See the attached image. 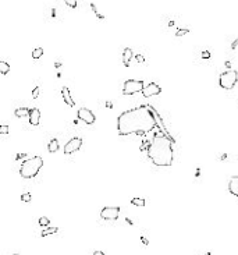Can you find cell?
Returning <instances> with one entry per match:
<instances>
[{
  "label": "cell",
  "instance_id": "6da1fadb",
  "mask_svg": "<svg viewBox=\"0 0 238 255\" xmlns=\"http://www.w3.org/2000/svg\"><path fill=\"white\" fill-rule=\"evenodd\" d=\"M156 126V116L148 105L128 109L117 119V131L121 137H127L131 134L143 135L153 131Z\"/></svg>",
  "mask_w": 238,
  "mask_h": 255
},
{
  "label": "cell",
  "instance_id": "7a4b0ae2",
  "mask_svg": "<svg viewBox=\"0 0 238 255\" xmlns=\"http://www.w3.org/2000/svg\"><path fill=\"white\" fill-rule=\"evenodd\" d=\"M148 158L152 160L155 166L169 167L173 165L174 151H173V139L167 137L164 133H155L153 139L148 146Z\"/></svg>",
  "mask_w": 238,
  "mask_h": 255
},
{
  "label": "cell",
  "instance_id": "3957f363",
  "mask_svg": "<svg viewBox=\"0 0 238 255\" xmlns=\"http://www.w3.org/2000/svg\"><path fill=\"white\" fill-rule=\"evenodd\" d=\"M43 166V159L41 156H33L22 162L21 167H20V174L22 179H32L39 173V170Z\"/></svg>",
  "mask_w": 238,
  "mask_h": 255
},
{
  "label": "cell",
  "instance_id": "277c9868",
  "mask_svg": "<svg viewBox=\"0 0 238 255\" xmlns=\"http://www.w3.org/2000/svg\"><path fill=\"white\" fill-rule=\"evenodd\" d=\"M237 80H238V73L235 70H227L220 74V78H219V84L222 86L223 89H233L235 84H237Z\"/></svg>",
  "mask_w": 238,
  "mask_h": 255
},
{
  "label": "cell",
  "instance_id": "5b68a950",
  "mask_svg": "<svg viewBox=\"0 0 238 255\" xmlns=\"http://www.w3.org/2000/svg\"><path fill=\"white\" fill-rule=\"evenodd\" d=\"M145 88L143 81L139 80H127L123 85V95H134L138 92H142Z\"/></svg>",
  "mask_w": 238,
  "mask_h": 255
},
{
  "label": "cell",
  "instance_id": "8992f818",
  "mask_svg": "<svg viewBox=\"0 0 238 255\" xmlns=\"http://www.w3.org/2000/svg\"><path fill=\"white\" fill-rule=\"evenodd\" d=\"M121 212L120 206H105L100 209V218L103 220H117Z\"/></svg>",
  "mask_w": 238,
  "mask_h": 255
},
{
  "label": "cell",
  "instance_id": "52a82bcc",
  "mask_svg": "<svg viewBox=\"0 0 238 255\" xmlns=\"http://www.w3.org/2000/svg\"><path fill=\"white\" fill-rule=\"evenodd\" d=\"M81 145H82V139L79 138V137H74V138H71L68 142L64 145V154H66V155L74 154V152H77V151L81 148Z\"/></svg>",
  "mask_w": 238,
  "mask_h": 255
},
{
  "label": "cell",
  "instance_id": "ba28073f",
  "mask_svg": "<svg viewBox=\"0 0 238 255\" xmlns=\"http://www.w3.org/2000/svg\"><path fill=\"white\" fill-rule=\"evenodd\" d=\"M77 117H78L79 120H82L84 123H86V124H93L95 120H96L95 114L90 112L89 109H86V107H81V109H78Z\"/></svg>",
  "mask_w": 238,
  "mask_h": 255
},
{
  "label": "cell",
  "instance_id": "9c48e42d",
  "mask_svg": "<svg viewBox=\"0 0 238 255\" xmlns=\"http://www.w3.org/2000/svg\"><path fill=\"white\" fill-rule=\"evenodd\" d=\"M160 92H162V88H160L156 82H150V84H148L145 88H143V91L141 94H142L145 98H150V96L159 95Z\"/></svg>",
  "mask_w": 238,
  "mask_h": 255
},
{
  "label": "cell",
  "instance_id": "30bf717a",
  "mask_svg": "<svg viewBox=\"0 0 238 255\" xmlns=\"http://www.w3.org/2000/svg\"><path fill=\"white\" fill-rule=\"evenodd\" d=\"M28 119H29V123H31L32 126H38L39 121H41V112H39V109H36V107L29 109Z\"/></svg>",
  "mask_w": 238,
  "mask_h": 255
},
{
  "label": "cell",
  "instance_id": "8fae6325",
  "mask_svg": "<svg viewBox=\"0 0 238 255\" xmlns=\"http://www.w3.org/2000/svg\"><path fill=\"white\" fill-rule=\"evenodd\" d=\"M228 191L233 194L234 197H238V176H233L228 181Z\"/></svg>",
  "mask_w": 238,
  "mask_h": 255
},
{
  "label": "cell",
  "instance_id": "7c38bea8",
  "mask_svg": "<svg viewBox=\"0 0 238 255\" xmlns=\"http://www.w3.org/2000/svg\"><path fill=\"white\" fill-rule=\"evenodd\" d=\"M61 95H63L64 102H66V103H67L68 106H75V102H74V99L71 98L70 89L67 88V86H63V88H61Z\"/></svg>",
  "mask_w": 238,
  "mask_h": 255
},
{
  "label": "cell",
  "instance_id": "4fadbf2b",
  "mask_svg": "<svg viewBox=\"0 0 238 255\" xmlns=\"http://www.w3.org/2000/svg\"><path fill=\"white\" fill-rule=\"evenodd\" d=\"M132 57H134V53H132V50L130 48H125L123 50V63H124V66H128Z\"/></svg>",
  "mask_w": 238,
  "mask_h": 255
},
{
  "label": "cell",
  "instance_id": "5bb4252c",
  "mask_svg": "<svg viewBox=\"0 0 238 255\" xmlns=\"http://www.w3.org/2000/svg\"><path fill=\"white\" fill-rule=\"evenodd\" d=\"M58 231V229L57 227H45L42 230V233H41V236L42 237H46V236H52V234H56Z\"/></svg>",
  "mask_w": 238,
  "mask_h": 255
},
{
  "label": "cell",
  "instance_id": "9a60e30c",
  "mask_svg": "<svg viewBox=\"0 0 238 255\" xmlns=\"http://www.w3.org/2000/svg\"><path fill=\"white\" fill-rule=\"evenodd\" d=\"M14 114L17 117H25L29 114V109H26V107H18V109H16Z\"/></svg>",
  "mask_w": 238,
  "mask_h": 255
},
{
  "label": "cell",
  "instance_id": "2e32d148",
  "mask_svg": "<svg viewBox=\"0 0 238 255\" xmlns=\"http://www.w3.org/2000/svg\"><path fill=\"white\" fill-rule=\"evenodd\" d=\"M10 70H11V67L7 61H0V73L1 74L6 75L7 73H10Z\"/></svg>",
  "mask_w": 238,
  "mask_h": 255
},
{
  "label": "cell",
  "instance_id": "e0dca14e",
  "mask_svg": "<svg viewBox=\"0 0 238 255\" xmlns=\"http://www.w3.org/2000/svg\"><path fill=\"white\" fill-rule=\"evenodd\" d=\"M48 149H49L50 154H54V152L58 149V141L57 139H52V141L49 142V145H48Z\"/></svg>",
  "mask_w": 238,
  "mask_h": 255
},
{
  "label": "cell",
  "instance_id": "ac0fdd59",
  "mask_svg": "<svg viewBox=\"0 0 238 255\" xmlns=\"http://www.w3.org/2000/svg\"><path fill=\"white\" fill-rule=\"evenodd\" d=\"M131 204L134 205V206H145V199L143 198H139V197H135L131 199Z\"/></svg>",
  "mask_w": 238,
  "mask_h": 255
},
{
  "label": "cell",
  "instance_id": "d6986e66",
  "mask_svg": "<svg viewBox=\"0 0 238 255\" xmlns=\"http://www.w3.org/2000/svg\"><path fill=\"white\" fill-rule=\"evenodd\" d=\"M43 56V49L42 48H36L32 50V59H41Z\"/></svg>",
  "mask_w": 238,
  "mask_h": 255
},
{
  "label": "cell",
  "instance_id": "ffe728a7",
  "mask_svg": "<svg viewBox=\"0 0 238 255\" xmlns=\"http://www.w3.org/2000/svg\"><path fill=\"white\" fill-rule=\"evenodd\" d=\"M38 223H39V226H42V227H48L49 223H50V220H49V218H39V220H38Z\"/></svg>",
  "mask_w": 238,
  "mask_h": 255
},
{
  "label": "cell",
  "instance_id": "44dd1931",
  "mask_svg": "<svg viewBox=\"0 0 238 255\" xmlns=\"http://www.w3.org/2000/svg\"><path fill=\"white\" fill-rule=\"evenodd\" d=\"M90 9H92V11L95 13V14H96V17H98L99 20H105V16H103V14H100V13L98 11V9H96L95 3H90Z\"/></svg>",
  "mask_w": 238,
  "mask_h": 255
},
{
  "label": "cell",
  "instance_id": "7402d4cb",
  "mask_svg": "<svg viewBox=\"0 0 238 255\" xmlns=\"http://www.w3.org/2000/svg\"><path fill=\"white\" fill-rule=\"evenodd\" d=\"M188 32H190L188 28H180V29L175 31V36H184V35H187Z\"/></svg>",
  "mask_w": 238,
  "mask_h": 255
},
{
  "label": "cell",
  "instance_id": "603a6c76",
  "mask_svg": "<svg viewBox=\"0 0 238 255\" xmlns=\"http://www.w3.org/2000/svg\"><path fill=\"white\" fill-rule=\"evenodd\" d=\"M63 1L68 6V7H71V9H75V7L78 6V0H63Z\"/></svg>",
  "mask_w": 238,
  "mask_h": 255
},
{
  "label": "cell",
  "instance_id": "cb8c5ba5",
  "mask_svg": "<svg viewBox=\"0 0 238 255\" xmlns=\"http://www.w3.org/2000/svg\"><path fill=\"white\" fill-rule=\"evenodd\" d=\"M31 194H29V192H24V194H22L21 195V201L22 202H31Z\"/></svg>",
  "mask_w": 238,
  "mask_h": 255
},
{
  "label": "cell",
  "instance_id": "d4e9b609",
  "mask_svg": "<svg viewBox=\"0 0 238 255\" xmlns=\"http://www.w3.org/2000/svg\"><path fill=\"white\" fill-rule=\"evenodd\" d=\"M39 92H41V88H39V86H35V88L32 89V98L36 99L38 96H39Z\"/></svg>",
  "mask_w": 238,
  "mask_h": 255
},
{
  "label": "cell",
  "instance_id": "484cf974",
  "mask_svg": "<svg viewBox=\"0 0 238 255\" xmlns=\"http://www.w3.org/2000/svg\"><path fill=\"white\" fill-rule=\"evenodd\" d=\"M139 239H141V243H142V245H145V247H146V245H149V240H148V237H146L145 234H141V237H139Z\"/></svg>",
  "mask_w": 238,
  "mask_h": 255
},
{
  "label": "cell",
  "instance_id": "4316f807",
  "mask_svg": "<svg viewBox=\"0 0 238 255\" xmlns=\"http://www.w3.org/2000/svg\"><path fill=\"white\" fill-rule=\"evenodd\" d=\"M9 131H10V130H9V126H1V127H0V134H7Z\"/></svg>",
  "mask_w": 238,
  "mask_h": 255
},
{
  "label": "cell",
  "instance_id": "83f0119b",
  "mask_svg": "<svg viewBox=\"0 0 238 255\" xmlns=\"http://www.w3.org/2000/svg\"><path fill=\"white\" fill-rule=\"evenodd\" d=\"M135 60H137L138 63H143V61H145V57H143V54H137V56H135Z\"/></svg>",
  "mask_w": 238,
  "mask_h": 255
},
{
  "label": "cell",
  "instance_id": "f1b7e54d",
  "mask_svg": "<svg viewBox=\"0 0 238 255\" xmlns=\"http://www.w3.org/2000/svg\"><path fill=\"white\" fill-rule=\"evenodd\" d=\"M201 56H202L203 59H209V57H210V52H207V50H205V52H202Z\"/></svg>",
  "mask_w": 238,
  "mask_h": 255
},
{
  "label": "cell",
  "instance_id": "f546056e",
  "mask_svg": "<svg viewBox=\"0 0 238 255\" xmlns=\"http://www.w3.org/2000/svg\"><path fill=\"white\" fill-rule=\"evenodd\" d=\"M237 46H238V36H237V39H235V41H234V42L231 43V49L234 50V49L237 48Z\"/></svg>",
  "mask_w": 238,
  "mask_h": 255
},
{
  "label": "cell",
  "instance_id": "4dcf8cb0",
  "mask_svg": "<svg viewBox=\"0 0 238 255\" xmlns=\"http://www.w3.org/2000/svg\"><path fill=\"white\" fill-rule=\"evenodd\" d=\"M93 255H105L103 251H93Z\"/></svg>",
  "mask_w": 238,
  "mask_h": 255
},
{
  "label": "cell",
  "instance_id": "1f68e13d",
  "mask_svg": "<svg viewBox=\"0 0 238 255\" xmlns=\"http://www.w3.org/2000/svg\"><path fill=\"white\" fill-rule=\"evenodd\" d=\"M125 222H127L128 224H131V226H132V224H134V222H132L131 219H125Z\"/></svg>",
  "mask_w": 238,
  "mask_h": 255
},
{
  "label": "cell",
  "instance_id": "d6a6232c",
  "mask_svg": "<svg viewBox=\"0 0 238 255\" xmlns=\"http://www.w3.org/2000/svg\"><path fill=\"white\" fill-rule=\"evenodd\" d=\"M106 105H107V107H109V109H111V107H113V105H111L110 102H107V103H106Z\"/></svg>",
  "mask_w": 238,
  "mask_h": 255
},
{
  "label": "cell",
  "instance_id": "836d02e7",
  "mask_svg": "<svg viewBox=\"0 0 238 255\" xmlns=\"http://www.w3.org/2000/svg\"><path fill=\"white\" fill-rule=\"evenodd\" d=\"M202 255H212V251H207V252H205V254H202Z\"/></svg>",
  "mask_w": 238,
  "mask_h": 255
},
{
  "label": "cell",
  "instance_id": "e575fe53",
  "mask_svg": "<svg viewBox=\"0 0 238 255\" xmlns=\"http://www.w3.org/2000/svg\"><path fill=\"white\" fill-rule=\"evenodd\" d=\"M11 255H20V254H11Z\"/></svg>",
  "mask_w": 238,
  "mask_h": 255
}]
</instances>
